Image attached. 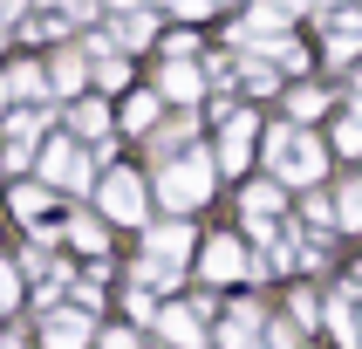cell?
<instances>
[{
  "label": "cell",
  "mask_w": 362,
  "mask_h": 349,
  "mask_svg": "<svg viewBox=\"0 0 362 349\" xmlns=\"http://www.w3.org/2000/svg\"><path fill=\"white\" fill-rule=\"evenodd\" d=\"M212 171H219V164L205 158V151H192V158H178V164H164V205H178V212L205 205V199H212Z\"/></svg>",
  "instance_id": "1"
},
{
  "label": "cell",
  "mask_w": 362,
  "mask_h": 349,
  "mask_svg": "<svg viewBox=\"0 0 362 349\" xmlns=\"http://www.w3.org/2000/svg\"><path fill=\"white\" fill-rule=\"evenodd\" d=\"M267 158H274V178H287V185L322 178V144H315V137H301V130H274Z\"/></svg>",
  "instance_id": "2"
},
{
  "label": "cell",
  "mask_w": 362,
  "mask_h": 349,
  "mask_svg": "<svg viewBox=\"0 0 362 349\" xmlns=\"http://www.w3.org/2000/svg\"><path fill=\"white\" fill-rule=\"evenodd\" d=\"M240 274H246L240 240H212V246H205V281H240Z\"/></svg>",
  "instance_id": "3"
},
{
  "label": "cell",
  "mask_w": 362,
  "mask_h": 349,
  "mask_svg": "<svg viewBox=\"0 0 362 349\" xmlns=\"http://www.w3.org/2000/svg\"><path fill=\"white\" fill-rule=\"evenodd\" d=\"M103 205H110L117 219H137V212H144V185L130 178V171H117V178L103 185Z\"/></svg>",
  "instance_id": "4"
},
{
  "label": "cell",
  "mask_w": 362,
  "mask_h": 349,
  "mask_svg": "<svg viewBox=\"0 0 362 349\" xmlns=\"http://www.w3.org/2000/svg\"><path fill=\"white\" fill-rule=\"evenodd\" d=\"M260 328H267V322L253 315V308H233V315H226V328H219V343H226V349H260V343H267Z\"/></svg>",
  "instance_id": "5"
},
{
  "label": "cell",
  "mask_w": 362,
  "mask_h": 349,
  "mask_svg": "<svg viewBox=\"0 0 362 349\" xmlns=\"http://www.w3.org/2000/svg\"><path fill=\"white\" fill-rule=\"evenodd\" d=\"M246 151H253V117H233L219 144V171H246Z\"/></svg>",
  "instance_id": "6"
},
{
  "label": "cell",
  "mask_w": 362,
  "mask_h": 349,
  "mask_svg": "<svg viewBox=\"0 0 362 349\" xmlns=\"http://www.w3.org/2000/svg\"><path fill=\"white\" fill-rule=\"evenodd\" d=\"M158 328H164V336H171L178 349H205V336H199V315H192V308H164V315H158Z\"/></svg>",
  "instance_id": "7"
},
{
  "label": "cell",
  "mask_w": 362,
  "mask_h": 349,
  "mask_svg": "<svg viewBox=\"0 0 362 349\" xmlns=\"http://www.w3.org/2000/svg\"><path fill=\"white\" fill-rule=\"evenodd\" d=\"M185 246H192V233H185V226H158V233H151V267H164V274H171V261H178Z\"/></svg>",
  "instance_id": "8"
},
{
  "label": "cell",
  "mask_w": 362,
  "mask_h": 349,
  "mask_svg": "<svg viewBox=\"0 0 362 349\" xmlns=\"http://www.w3.org/2000/svg\"><path fill=\"white\" fill-rule=\"evenodd\" d=\"M281 28H287V14H281V7H253V14L240 21V41H274Z\"/></svg>",
  "instance_id": "9"
},
{
  "label": "cell",
  "mask_w": 362,
  "mask_h": 349,
  "mask_svg": "<svg viewBox=\"0 0 362 349\" xmlns=\"http://www.w3.org/2000/svg\"><path fill=\"white\" fill-rule=\"evenodd\" d=\"M41 164H48V178H55V185H82V178H89V171H82V158L69 151V144H55Z\"/></svg>",
  "instance_id": "10"
},
{
  "label": "cell",
  "mask_w": 362,
  "mask_h": 349,
  "mask_svg": "<svg viewBox=\"0 0 362 349\" xmlns=\"http://www.w3.org/2000/svg\"><path fill=\"white\" fill-rule=\"evenodd\" d=\"M89 343V322H82V315H55V322H48V349H82Z\"/></svg>",
  "instance_id": "11"
},
{
  "label": "cell",
  "mask_w": 362,
  "mask_h": 349,
  "mask_svg": "<svg viewBox=\"0 0 362 349\" xmlns=\"http://www.w3.org/2000/svg\"><path fill=\"white\" fill-rule=\"evenodd\" d=\"M199 69H192V62H171V69H164V96H178V103H192V96H199Z\"/></svg>",
  "instance_id": "12"
},
{
  "label": "cell",
  "mask_w": 362,
  "mask_h": 349,
  "mask_svg": "<svg viewBox=\"0 0 362 349\" xmlns=\"http://www.w3.org/2000/svg\"><path fill=\"white\" fill-rule=\"evenodd\" d=\"M117 35H123V41H151V35H158V21H151V14H123Z\"/></svg>",
  "instance_id": "13"
},
{
  "label": "cell",
  "mask_w": 362,
  "mask_h": 349,
  "mask_svg": "<svg viewBox=\"0 0 362 349\" xmlns=\"http://www.w3.org/2000/svg\"><path fill=\"white\" fill-rule=\"evenodd\" d=\"M335 144H342V151H362V103H356V110L342 117V130H335Z\"/></svg>",
  "instance_id": "14"
},
{
  "label": "cell",
  "mask_w": 362,
  "mask_h": 349,
  "mask_svg": "<svg viewBox=\"0 0 362 349\" xmlns=\"http://www.w3.org/2000/svg\"><path fill=\"white\" fill-rule=\"evenodd\" d=\"M151 117H158V103H151V96H130V103H123V123H130V130H144Z\"/></svg>",
  "instance_id": "15"
},
{
  "label": "cell",
  "mask_w": 362,
  "mask_h": 349,
  "mask_svg": "<svg viewBox=\"0 0 362 349\" xmlns=\"http://www.w3.org/2000/svg\"><path fill=\"white\" fill-rule=\"evenodd\" d=\"M267 349H301V336H294V322H267Z\"/></svg>",
  "instance_id": "16"
},
{
  "label": "cell",
  "mask_w": 362,
  "mask_h": 349,
  "mask_svg": "<svg viewBox=\"0 0 362 349\" xmlns=\"http://www.w3.org/2000/svg\"><path fill=\"white\" fill-rule=\"evenodd\" d=\"M246 205H253V212H274L281 192H274V185H246Z\"/></svg>",
  "instance_id": "17"
},
{
  "label": "cell",
  "mask_w": 362,
  "mask_h": 349,
  "mask_svg": "<svg viewBox=\"0 0 362 349\" xmlns=\"http://www.w3.org/2000/svg\"><path fill=\"white\" fill-rule=\"evenodd\" d=\"M342 226H362V185H349V192H342Z\"/></svg>",
  "instance_id": "18"
},
{
  "label": "cell",
  "mask_w": 362,
  "mask_h": 349,
  "mask_svg": "<svg viewBox=\"0 0 362 349\" xmlns=\"http://www.w3.org/2000/svg\"><path fill=\"white\" fill-rule=\"evenodd\" d=\"M55 82H62V89H76V82H82V62L62 55V62H55Z\"/></svg>",
  "instance_id": "19"
},
{
  "label": "cell",
  "mask_w": 362,
  "mask_h": 349,
  "mask_svg": "<svg viewBox=\"0 0 362 349\" xmlns=\"http://www.w3.org/2000/svg\"><path fill=\"white\" fill-rule=\"evenodd\" d=\"M287 110H294V117H301V123H308V117H315V110H322V96H315V89H301V96L287 103Z\"/></svg>",
  "instance_id": "20"
},
{
  "label": "cell",
  "mask_w": 362,
  "mask_h": 349,
  "mask_svg": "<svg viewBox=\"0 0 362 349\" xmlns=\"http://www.w3.org/2000/svg\"><path fill=\"white\" fill-rule=\"evenodd\" d=\"M76 130H89V137L103 130V110H96V103H82V110H76Z\"/></svg>",
  "instance_id": "21"
},
{
  "label": "cell",
  "mask_w": 362,
  "mask_h": 349,
  "mask_svg": "<svg viewBox=\"0 0 362 349\" xmlns=\"http://www.w3.org/2000/svg\"><path fill=\"white\" fill-rule=\"evenodd\" d=\"M76 246H89V253H96V246H103V226H89V219H76Z\"/></svg>",
  "instance_id": "22"
},
{
  "label": "cell",
  "mask_w": 362,
  "mask_h": 349,
  "mask_svg": "<svg viewBox=\"0 0 362 349\" xmlns=\"http://www.w3.org/2000/svg\"><path fill=\"white\" fill-rule=\"evenodd\" d=\"M342 349H362V308L349 315V328H342Z\"/></svg>",
  "instance_id": "23"
},
{
  "label": "cell",
  "mask_w": 362,
  "mask_h": 349,
  "mask_svg": "<svg viewBox=\"0 0 362 349\" xmlns=\"http://www.w3.org/2000/svg\"><path fill=\"white\" fill-rule=\"evenodd\" d=\"M14 302V274H7V267H0V308Z\"/></svg>",
  "instance_id": "24"
},
{
  "label": "cell",
  "mask_w": 362,
  "mask_h": 349,
  "mask_svg": "<svg viewBox=\"0 0 362 349\" xmlns=\"http://www.w3.org/2000/svg\"><path fill=\"white\" fill-rule=\"evenodd\" d=\"M356 89H362V76H356Z\"/></svg>",
  "instance_id": "25"
}]
</instances>
